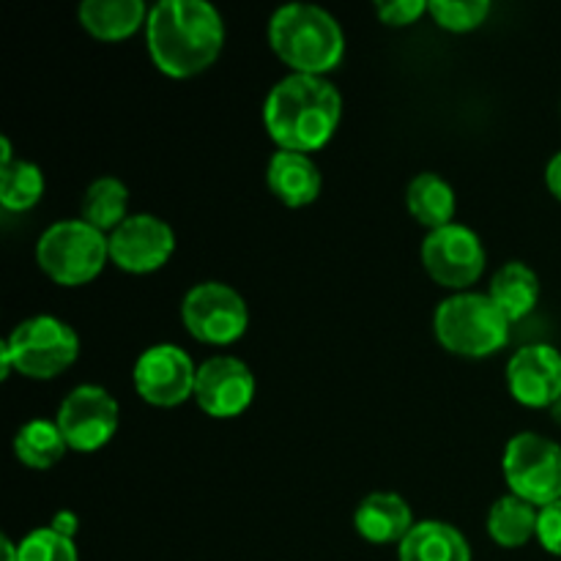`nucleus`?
I'll list each match as a JSON object with an SVG mask.
<instances>
[{
  "mask_svg": "<svg viewBox=\"0 0 561 561\" xmlns=\"http://www.w3.org/2000/svg\"><path fill=\"white\" fill-rule=\"evenodd\" d=\"M485 247L482 239L466 225H444V228L431 230L422 241V263L427 274L444 288H453L463 294L469 285L485 272Z\"/></svg>",
  "mask_w": 561,
  "mask_h": 561,
  "instance_id": "1a4fd4ad",
  "label": "nucleus"
},
{
  "mask_svg": "<svg viewBox=\"0 0 561 561\" xmlns=\"http://www.w3.org/2000/svg\"><path fill=\"white\" fill-rule=\"evenodd\" d=\"M186 332L208 345H230L247 332L250 310L244 296L225 283H201L181 305Z\"/></svg>",
  "mask_w": 561,
  "mask_h": 561,
  "instance_id": "6e6552de",
  "label": "nucleus"
},
{
  "mask_svg": "<svg viewBox=\"0 0 561 561\" xmlns=\"http://www.w3.org/2000/svg\"><path fill=\"white\" fill-rule=\"evenodd\" d=\"M110 261V236L91 228L85 219H64L38 236L36 263L58 285H85Z\"/></svg>",
  "mask_w": 561,
  "mask_h": 561,
  "instance_id": "39448f33",
  "label": "nucleus"
},
{
  "mask_svg": "<svg viewBox=\"0 0 561 561\" xmlns=\"http://www.w3.org/2000/svg\"><path fill=\"white\" fill-rule=\"evenodd\" d=\"M135 389L146 403L173 409L195 398L197 367L184 348L170 343L151 345L135 362Z\"/></svg>",
  "mask_w": 561,
  "mask_h": 561,
  "instance_id": "9b49d317",
  "label": "nucleus"
},
{
  "mask_svg": "<svg viewBox=\"0 0 561 561\" xmlns=\"http://www.w3.org/2000/svg\"><path fill=\"white\" fill-rule=\"evenodd\" d=\"M400 561H471L469 540L444 520H420L398 548Z\"/></svg>",
  "mask_w": 561,
  "mask_h": 561,
  "instance_id": "f3484780",
  "label": "nucleus"
},
{
  "mask_svg": "<svg viewBox=\"0 0 561 561\" xmlns=\"http://www.w3.org/2000/svg\"><path fill=\"white\" fill-rule=\"evenodd\" d=\"M405 206L416 222L438 230L444 225H453L455 192L438 173H420L416 179H411L409 190H405Z\"/></svg>",
  "mask_w": 561,
  "mask_h": 561,
  "instance_id": "aec40b11",
  "label": "nucleus"
},
{
  "mask_svg": "<svg viewBox=\"0 0 561 561\" xmlns=\"http://www.w3.org/2000/svg\"><path fill=\"white\" fill-rule=\"evenodd\" d=\"M80 211V219H85L91 228L102 230L104 236L113 233L121 222H126V219L131 217L129 190H126L124 181L115 179V175H102V179H96L85 190Z\"/></svg>",
  "mask_w": 561,
  "mask_h": 561,
  "instance_id": "412c9836",
  "label": "nucleus"
},
{
  "mask_svg": "<svg viewBox=\"0 0 561 561\" xmlns=\"http://www.w3.org/2000/svg\"><path fill=\"white\" fill-rule=\"evenodd\" d=\"M16 551H20V561H77L75 540L58 535L49 526L31 531L16 546Z\"/></svg>",
  "mask_w": 561,
  "mask_h": 561,
  "instance_id": "a878e982",
  "label": "nucleus"
},
{
  "mask_svg": "<svg viewBox=\"0 0 561 561\" xmlns=\"http://www.w3.org/2000/svg\"><path fill=\"white\" fill-rule=\"evenodd\" d=\"M507 387L529 409H551L561 400V354L551 345H526L510 359Z\"/></svg>",
  "mask_w": 561,
  "mask_h": 561,
  "instance_id": "4468645a",
  "label": "nucleus"
},
{
  "mask_svg": "<svg viewBox=\"0 0 561 561\" xmlns=\"http://www.w3.org/2000/svg\"><path fill=\"white\" fill-rule=\"evenodd\" d=\"M427 14L433 16L438 27L453 33H466L480 27L491 14L488 0H431Z\"/></svg>",
  "mask_w": 561,
  "mask_h": 561,
  "instance_id": "393cba45",
  "label": "nucleus"
},
{
  "mask_svg": "<svg viewBox=\"0 0 561 561\" xmlns=\"http://www.w3.org/2000/svg\"><path fill=\"white\" fill-rule=\"evenodd\" d=\"M537 518H540V510L535 504L510 493V496L499 499L488 513V531H491L493 542H499L502 548H520L531 537H537Z\"/></svg>",
  "mask_w": 561,
  "mask_h": 561,
  "instance_id": "4be33fe9",
  "label": "nucleus"
},
{
  "mask_svg": "<svg viewBox=\"0 0 561 561\" xmlns=\"http://www.w3.org/2000/svg\"><path fill=\"white\" fill-rule=\"evenodd\" d=\"M340 115V91L327 77L316 75L283 77L263 104V121L279 151H318L337 131Z\"/></svg>",
  "mask_w": 561,
  "mask_h": 561,
  "instance_id": "f03ea898",
  "label": "nucleus"
},
{
  "mask_svg": "<svg viewBox=\"0 0 561 561\" xmlns=\"http://www.w3.org/2000/svg\"><path fill=\"white\" fill-rule=\"evenodd\" d=\"M268 42L294 75L323 77L345 55L343 27L327 9L312 3H288L274 11Z\"/></svg>",
  "mask_w": 561,
  "mask_h": 561,
  "instance_id": "7ed1b4c3",
  "label": "nucleus"
},
{
  "mask_svg": "<svg viewBox=\"0 0 561 561\" xmlns=\"http://www.w3.org/2000/svg\"><path fill=\"white\" fill-rule=\"evenodd\" d=\"M0 551H3V561H20V551H16V546L9 540V537L0 540Z\"/></svg>",
  "mask_w": 561,
  "mask_h": 561,
  "instance_id": "2f4dec72",
  "label": "nucleus"
},
{
  "mask_svg": "<svg viewBox=\"0 0 561 561\" xmlns=\"http://www.w3.org/2000/svg\"><path fill=\"white\" fill-rule=\"evenodd\" d=\"M175 252V233L153 214H131L110 233V261L131 274L162 268Z\"/></svg>",
  "mask_w": 561,
  "mask_h": 561,
  "instance_id": "f8f14e48",
  "label": "nucleus"
},
{
  "mask_svg": "<svg viewBox=\"0 0 561 561\" xmlns=\"http://www.w3.org/2000/svg\"><path fill=\"white\" fill-rule=\"evenodd\" d=\"M268 190L277 195L279 203L290 208L310 206L321 195V170L307 153L277 151L266 170Z\"/></svg>",
  "mask_w": 561,
  "mask_h": 561,
  "instance_id": "dca6fc26",
  "label": "nucleus"
},
{
  "mask_svg": "<svg viewBox=\"0 0 561 561\" xmlns=\"http://www.w3.org/2000/svg\"><path fill=\"white\" fill-rule=\"evenodd\" d=\"M142 0H82L80 25L102 42H121L148 22Z\"/></svg>",
  "mask_w": 561,
  "mask_h": 561,
  "instance_id": "a211bd4d",
  "label": "nucleus"
},
{
  "mask_svg": "<svg viewBox=\"0 0 561 561\" xmlns=\"http://www.w3.org/2000/svg\"><path fill=\"white\" fill-rule=\"evenodd\" d=\"M537 540L553 557H561V499L540 510L537 518Z\"/></svg>",
  "mask_w": 561,
  "mask_h": 561,
  "instance_id": "cd10ccee",
  "label": "nucleus"
},
{
  "mask_svg": "<svg viewBox=\"0 0 561 561\" xmlns=\"http://www.w3.org/2000/svg\"><path fill=\"white\" fill-rule=\"evenodd\" d=\"M14 370L25 378L47 381L69 370L80 356V337L66 321L55 316H36L22 321L3 340Z\"/></svg>",
  "mask_w": 561,
  "mask_h": 561,
  "instance_id": "423d86ee",
  "label": "nucleus"
},
{
  "mask_svg": "<svg viewBox=\"0 0 561 561\" xmlns=\"http://www.w3.org/2000/svg\"><path fill=\"white\" fill-rule=\"evenodd\" d=\"M146 42L159 71L175 80L195 77L222 53V14L206 0H162L148 11Z\"/></svg>",
  "mask_w": 561,
  "mask_h": 561,
  "instance_id": "f257e3e1",
  "label": "nucleus"
},
{
  "mask_svg": "<svg viewBox=\"0 0 561 561\" xmlns=\"http://www.w3.org/2000/svg\"><path fill=\"white\" fill-rule=\"evenodd\" d=\"M44 195V173L38 164L14 159L0 168V203L5 211H27Z\"/></svg>",
  "mask_w": 561,
  "mask_h": 561,
  "instance_id": "b1692460",
  "label": "nucleus"
},
{
  "mask_svg": "<svg viewBox=\"0 0 561 561\" xmlns=\"http://www.w3.org/2000/svg\"><path fill=\"white\" fill-rule=\"evenodd\" d=\"M491 296L499 310L510 318V323L529 316L540 299V279L526 263H504L491 283Z\"/></svg>",
  "mask_w": 561,
  "mask_h": 561,
  "instance_id": "6ab92c4d",
  "label": "nucleus"
},
{
  "mask_svg": "<svg viewBox=\"0 0 561 561\" xmlns=\"http://www.w3.org/2000/svg\"><path fill=\"white\" fill-rule=\"evenodd\" d=\"M354 526L367 542H376V546L398 542L400 546L414 529V513L403 496L378 491L362 499L354 513Z\"/></svg>",
  "mask_w": 561,
  "mask_h": 561,
  "instance_id": "2eb2a0df",
  "label": "nucleus"
},
{
  "mask_svg": "<svg viewBox=\"0 0 561 561\" xmlns=\"http://www.w3.org/2000/svg\"><path fill=\"white\" fill-rule=\"evenodd\" d=\"M546 181H548V190L561 201V151L553 153V159L548 162L546 168Z\"/></svg>",
  "mask_w": 561,
  "mask_h": 561,
  "instance_id": "c756f323",
  "label": "nucleus"
},
{
  "mask_svg": "<svg viewBox=\"0 0 561 561\" xmlns=\"http://www.w3.org/2000/svg\"><path fill=\"white\" fill-rule=\"evenodd\" d=\"M376 14L381 16L383 25L405 27L427 14V3L425 0H381L376 3Z\"/></svg>",
  "mask_w": 561,
  "mask_h": 561,
  "instance_id": "bb28decb",
  "label": "nucleus"
},
{
  "mask_svg": "<svg viewBox=\"0 0 561 561\" xmlns=\"http://www.w3.org/2000/svg\"><path fill=\"white\" fill-rule=\"evenodd\" d=\"M69 449L58 422L31 420L16 431L14 455L27 469H53Z\"/></svg>",
  "mask_w": 561,
  "mask_h": 561,
  "instance_id": "5701e85b",
  "label": "nucleus"
},
{
  "mask_svg": "<svg viewBox=\"0 0 561 561\" xmlns=\"http://www.w3.org/2000/svg\"><path fill=\"white\" fill-rule=\"evenodd\" d=\"M14 162V153H11V140L9 137H0V168H5V164Z\"/></svg>",
  "mask_w": 561,
  "mask_h": 561,
  "instance_id": "7c9ffc66",
  "label": "nucleus"
},
{
  "mask_svg": "<svg viewBox=\"0 0 561 561\" xmlns=\"http://www.w3.org/2000/svg\"><path fill=\"white\" fill-rule=\"evenodd\" d=\"M77 526H80V520H77V515L75 513H58L53 518V524H49V529L53 531H58V535H64V537H69V540H75V535H77Z\"/></svg>",
  "mask_w": 561,
  "mask_h": 561,
  "instance_id": "c85d7f7f",
  "label": "nucleus"
},
{
  "mask_svg": "<svg viewBox=\"0 0 561 561\" xmlns=\"http://www.w3.org/2000/svg\"><path fill=\"white\" fill-rule=\"evenodd\" d=\"M255 376L236 356H211L197 367L195 400L214 420H230L250 409Z\"/></svg>",
  "mask_w": 561,
  "mask_h": 561,
  "instance_id": "ddd939ff",
  "label": "nucleus"
},
{
  "mask_svg": "<svg viewBox=\"0 0 561 561\" xmlns=\"http://www.w3.org/2000/svg\"><path fill=\"white\" fill-rule=\"evenodd\" d=\"M551 411H553V420H557L561 425V400H557V403L551 405Z\"/></svg>",
  "mask_w": 561,
  "mask_h": 561,
  "instance_id": "473e14b6",
  "label": "nucleus"
},
{
  "mask_svg": "<svg viewBox=\"0 0 561 561\" xmlns=\"http://www.w3.org/2000/svg\"><path fill=\"white\" fill-rule=\"evenodd\" d=\"M510 318L488 294H455L438 305L433 332L449 354L482 359L504 348L510 337Z\"/></svg>",
  "mask_w": 561,
  "mask_h": 561,
  "instance_id": "20e7f679",
  "label": "nucleus"
},
{
  "mask_svg": "<svg viewBox=\"0 0 561 561\" xmlns=\"http://www.w3.org/2000/svg\"><path fill=\"white\" fill-rule=\"evenodd\" d=\"M118 416V403L107 389L96 387V383H82L66 394L55 422H58L69 449L96 453L115 436Z\"/></svg>",
  "mask_w": 561,
  "mask_h": 561,
  "instance_id": "9d476101",
  "label": "nucleus"
},
{
  "mask_svg": "<svg viewBox=\"0 0 561 561\" xmlns=\"http://www.w3.org/2000/svg\"><path fill=\"white\" fill-rule=\"evenodd\" d=\"M504 480L510 491L535 507L561 499V447L540 433H518L504 449Z\"/></svg>",
  "mask_w": 561,
  "mask_h": 561,
  "instance_id": "0eeeda50",
  "label": "nucleus"
}]
</instances>
